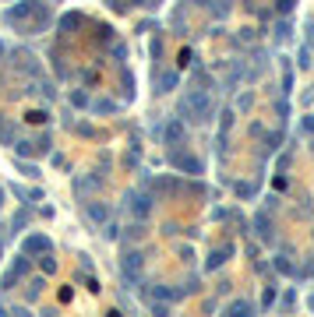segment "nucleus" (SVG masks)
<instances>
[{
	"label": "nucleus",
	"instance_id": "obj_1",
	"mask_svg": "<svg viewBox=\"0 0 314 317\" xmlns=\"http://www.w3.org/2000/svg\"><path fill=\"white\" fill-rule=\"evenodd\" d=\"M177 113L180 120H191V124H209L215 116V102L209 92H191V95H180L177 102Z\"/></svg>",
	"mask_w": 314,
	"mask_h": 317
},
{
	"label": "nucleus",
	"instance_id": "obj_2",
	"mask_svg": "<svg viewBox=\"0 0 314 317\" xmlns=\"http://www.w3.org/2000/svg\"><path fill=\"white\" fill-rule=\"evenodd\" d=\"M124 208H127L138 222H145V219H148V212H152V197H148V194H141V190H127V194H124Z\"/></svg>",
	"mask_w": 314,
	"mask_h": 317
},
{
	"label": "nucleus",
	"instance_id": "obj_3",
	"mask_svg": "<svg viewBox=\"0 0 314 317\" xmlns=\"http://www.w3.org/2000/svg\"><path fill=\"white\" fill-rule=\"evenodd\" d=\"M141 254L138 250H127L124 254V261H120V279H124V286H134L138 282V268H141Z\"/></svg>",
	"mask_w": 314,
	"mask_h": 317
},
{
	"label": "nucleus",
	"instance_id": "obj_4",
	"mask_svg": "<svg viewBox=\"0 0 314 317\" xmlns=\"http://www.w3.org/2000/svg\"><path fill=\"white\" fill-rule=\"evenodd\" d=\"M170 162H173V169H180V173H202V158L184 155V152H170Z\"/></svg>",
	"mask_w": 314,
	"mask_h": 317
},
{
	"label": "nucleus",
	"instance_id": "obj_5",
	"mask_svg": "<svg viewBox=\"0 0 314 317\" xmlns=\"http://www.w3.org/2000/svg\"><path fill=\"white\" fill-rule=\"evenodd\" d=\"M254 233L261 236L265 243H272V240H276V233H272V219H268V212H258V215H254Z\"/></svg>",
	"mask_w": 314,
	"mask_h": 317
},
{
	"label": "nucleus",
	"instance_id": "obj_6",
	"mask_svg": "<svg viewBox=\"0 0 314 317\" xmlns=\"http://www.w3.org/2000/svg\"><path fill=\"white\" fill-rule=\"evenodd\" d=\"M46 250H53V243H50V236H28L25 240V254H46Z\"/></svg>",
	"mask_w": 314,
	"mask_h": 317
},
{
	"label": "nucleus",
	"instance_id": "obj_7",
	"mask_svg": "<svg viewBox=\"0 0 314 317\" xmlns=\"http://www.w3.org/2000/svg\"><path fill=\"white\" fill-rule=\"evenodd\" d=\"M89 219H92L96 226H106V222H109V205H103V201H89Z\"/></svg>",
	"mask_w": 314,
	"mask_h": 317
},
{
	"label": "nucleus",
	"instance_id": "obj_8",
	"mask_svg": "<svg viewBox=\"0 0 314 317\" xmlns=\"http://www.w3.org/2000/svg\"><path fill=\"white\" fill-rule=\"evenodd\" d=\"M184 138H187L184 124H180V120H170V124H166V145H184Z\"/></svg>",
	"mask_w": 314,
	"mask_h": 317
},
{
	"label": "nucleus",
	"instance_id": "obj_9",
	"mask_svg": "<svg viewBox=\"0 0 314 317\" xmlns=\"http://www.w3.org/2000/svg\"><path fill=\"white\" fill-rule=\"evenodd\" d=\"M226 257H233V247H219V250L205 261V268H209V271H215V268H222V264H226Z\"/></svg>",
	"mask_w": 314,
	"mask_h": 317
},
{
	"label": "nucleus",
	"instance_id": "obj_10",
	"mask_svg": "<svg viewBox=\"0 0 314 317\" xmlns=\"http://www.w3.org/2000/svg\"><path fill=\"white\" fill-rule=\"evenodd\" d=\"M177 85H180L177 71H166V74H159V88H155V92H163V95H166V92H173Z\"/></svg>",
	"mask_w": 314,
	"mask_h": 317
},
{
	"label": "nucleus",
	"instance_id": "obj_11",
	"mask_svg": "<svg viewBox=\"0 0 314 317\" xmlns=\"http://www.w3.org/2000/svg\"><path fill=\"white\" fill-rule=\"evenodd\" d=\"M290 35H293V21H290V14H283V21H276V39L286 43Z\"/></svg>",
	"mask_w": 314,
	"mask_h": 317
},
{
	"label": "nucleus",
	"instance_id": "obj_12",
	"mask_svg": "<svg viewBox=\"0 0 314 317\" xmlns=\"http://www.w3.org/2000/svg\"><path fill=\"white\" fill-rule=\"evenodd\" d=\"M39 268H43V275H57V261H53L50 250H46V254H39Z\"/></svg>",
	"mask_w": 314,
	"mask_h": 317
},
{
	"label": "nucleus",
	"instance_id": "obj_13",
	"mask_svg": "<svg viewBox=\"0 0 314 317\" xmlns=\"http://www.w3.org/2000/svg\"><path fill=\"white\" fill-rule=\"evenodd\" d=\"M78 25H82V14H74V11H71V14H64V18H60V32H74V28H78Z\"/></svg>",
	"mask_w": 314,
	"mask_h": 317
},
{
	"label": "nucleus",
	"instance_id": "obj_14",
	"mask_svg": "<svg viewBox=\"0 0 314 317\" xmlns=\"http://www.w3.org/2000/svg\"><path fill=\"white\" fill-rule=\"evenodd\" d=\"M229 314H233V317H247V314H251V303H247V300H233V303H229Z\"/></svg>",
	"mask_w": 314,
	"mask_h": 317
},
{
	"label": "nucleus",
	"instance_id": "obj_15",
	"mask_svg": "<svg viewBox=\"0 0 314 317\" xmlns=\"http://www.w3.org/2000/svg\"><path fill=\"white\" fill-rule=\"evenodd\" d=\"M0 141H4V145H14V124L0 120Z\"/></svg>",
	"mask_w": 314,
	"mask_h": 317
},
{
	"label": "nucleus",
	"instance_id": "obj_16",
	"mask_svg": "<svg viewBox=\"0 0 314 317\" xmlns=\"http://www.w3.org/2000/svg\"><path fill=\"white\" fill-rule=\"evenodd\" d=\"M283 92H286V95L293 92V67H290V64H283Z\"/></svg>",
	"mask_w": 314,
	"mask_h": 317
},
{
	"label": "nucleus",
	"instance_id": "obj_17",
	"mask_svg": "<svg viewBox=\"0 0 314 317\" xmlns=\"http://www.w3.org/2000/svg\"><path fill=\"white\" fill-rule=\"evenodd\" d=\"M276 271H283V275H293V261H290V254L276 257Z\"/></svg>",
	"mask_w": 314,
	"mask_h": 317
},
{
	"label": "nucleus",
	"instance_id": "obj_18",
	"mask_svg": "<svg viewBox=\"0 0 314 317\" xmlns=\"http://www.w3.org/2000/svg\"><path fill=\"white\" fill-rule=\"evenodd\" d=\"M18 279H21V275H18L14 268H7V271H4V279H0V286H4V289H11V286H14Z\"/></svg>",
	"mask_w": 314,
	"mask_h": 317
},
{
	"label": "nucleus",
	"instance_id": "obj_19",
	"mask_svg": "<svg viewBox=\"0 0 314 317\" xmlns=\"http://www.w3.org/2000/svg\"><path fill=\"white\" fill-rule=\"evenodd\" d=\"M11 226H14L11 233H18V229H25V226H28V212H18V215L11 219Z\"/></svg>",
	"mask_w": 314,
	"mask_h": 317
},
{
	"label": "nucleus",
	"instance_id": "obj_20",
	"mask_svg": "<svg viewBox=\"0 0 314 317\" xmlns=\"http://www.w3.org/2000/svg\"><path fill=\"white\" fill-rule=\"evenodd\" d=\"M293 7H297V0H276V11L279 14H290Z\"/></svg>",
	"mask_w": 314,
	"mask_h": 317
},
{
	"label": "nucleus",
	"instance_id": "obj_21",
	"mask_svg": "<svg viewBox=\"0 0 314 317\" xmlns=\"http://www.w3.org/2000/svg\"><path fill=\"white\" fill-rule=\"evenodd\" d=\"M71 102H74L78 109H85V106H89V95H85V92H71Z\"/></svg>",
	"mask_w": 314,
	"mask_h": 317
},
{
	"label": "nucleus",
	"instance_id": "obj_22",
	"mask_svg": "<svg viewBox=\"0 0 314 317\" xmlns=\"http://www.w3.org/2000/svg\"><path fill=\"white\" fill-rule=\"evenodd\" d=\"M265 141H268V145H265L268 152H272V148H279V141H283V131H276V134H265Z\"/></svg>",
	"mask_w": 314,
	"mask_h": 317
},
{
	"label": "nucleus",
	"instance_id": "obj_23",
	"mask_svg": "<svg viewBox=\"0 0 314 317\" xmlns=\"http://www.w3.org/2000/svg\"><path fill=\"white\" fill-rule=\"evenodd\" d=\"M39 293H43V279H32L28 282V300H35Z\"/></svg>",
	"mask_w": 314,
	"mask_h": 317
},
{
	"label": "nucleus",
	"instance_id": "obj_24",
	"mask_svg": "<svg viewBox=\"0 0 314 317\" xmlns=\"http://www.w3.org/2000/svg\"><path fill=\"white\" fill-rule=\"evenodd\" d=\"M297 64H300V67H311V64H314V60H311V46H304V50H300Z\"/></svg>",
	"mask_w": 314,
	"mask_h": 317
},
{
	"label": "nucleus",
	"instance_id": "obj_25",
	"mask_svg": "<svg viewBox=\"0 0 314 317\" xmlns=\"http://www.w3.org/2000/svg\"><path fill=\"white\" fill-rule=\"evenodd\" d=\"M251 102H254V95H251V92H244V95L237 99V106H240V109H251Z\"/></svg>",
	"mask_w": 314,
	"mask_h": 317
},
{
	"label": "nucleus",
	"instance_id": "obj_26",
	"mask_svg": "<svg viewBox=\"0 0 314 317\" xmlns=\"http://www.w3.org/2000/svg\"><path fill=\"white\" fill-rule=\"evenodd\" d=\"M96 109H99V113H113V109H116V102H109V99H103V102H96Z\"/></svg>",
	"mask_w": 314,
	"mask_h": 317
},
{
	"label": "nucleus",
	"instance_id": "obj_27",
	"mask_svg": "<svg viewBox=\"0 0 314 317\" xmlns=\"http://www.w3.org/2000/svg\"><path fill=\"white\" fill-rule=\"evenodd\" d=\"M11 268H14L18 275H25V271H28V261H25V257H14V264H11Z\"/></svg>",
	"mask_w": 314,
	"mask_h": 317
},
{
	"label": "nucleus",
	"instance_id": "obj_28",
	"mask_svg": "<svg viewBox=\"0 0 314 317\" xmlns=\"http://www.w3.org/2000/svg\"><path fill=\"white\" fill-rule=\"evenodd\" d=\"M109 53H113V60H127V46H113Z\"/></svg>",
	"mask_w": 314,
	"mask_h": 317
},
{
	"label": "nucleus",
	"instance_id": "obj_29",
	"mask_svg": "<svg viewBox=\"0 0 314 317\" xmlns=\"http://www.w3.org/2000/svg\"><path fill=\"white\" fill-rule=\"evenodd\" d=\"M261 303H265V307H272V303H276V289H265V296H261Z\"/></svg>",
	"mask_w": 314,
	"mask_h": 317
},
{
	"label": "nucleus",
	"instance_id": "obj_30",
	"mask_svg": "<svg viewBox=\"0 0 314 317\" xmlns=\"http://www.w3.org/2000/svg\"><path fill=\"white\" fill-rule=\"evenodd\" d=\"M106 236L109 240H120V226H106Z\"/></svg>",
	"mask_w": 314,
	"mask_h": 317
},
{
	"label": "nucleus",
	"instance_id": "obj_31",
	"mask_svg": "<svg viewBox=\"0 0 314 317\" xmlns=\"http://www.w3.org/2000/svg\"><path fill=\"white\" fill-rule=\"evenodd\" d=\"M300 127H304V134H314V116H307V120H304Z\"/></svg>",
	"mask_w": 314,
	"mask_h": 317
},
{
	"label": "nucleus",
	"instance_id": "obj_32",
	"mask_svg": "<svg viewBox=\"0 0 314 317\" xmlns=\"http://www.w3.org/2000/svg\"><path fill=\"white\" fill-rule=\"evenodd\" d=\"M276 109H279V116H283V120L290 116V102H276Z\"/></svg>",
	"mask_w": 314,
	"mask_h": 317
},
{
	"label": "nucleus",
	"instance_id": "obj_33",
	"mask_svg": "<svg viewBox=\"0 0 314 317\" xmlns=\"http://www.w3.org/2000/svg\"><path fill=\"white\" fill-rule=\"evenodd\" d=\"M237 194H240V197H251V194H254V190H251V187H247V183H237Z\"/></svg>",
	"mask_w": 314,
	"mask_h": 317
},
{
	"label": "nucleus",
	"instance_id": "obj_34",
	"mask_svg": "<svg viewBox=\"0 0 314 317\" xmlns=\"http://www.w3.org/2000/svg\"><path fill=\"white\" fill-rule=\"evenodd\" d=\"M307 303H311V310H314V293H311V300H307Z\"/></svg>",
	"mask_w": 314,
	"mask_h": 317
},
{
	"label": "nucleus",
	"instance_id": "obj_35",
	"mask_svg": "<svg viewBox=\"0 0 314 317\" xmlns=\"http://www.w3.org/2000/svg\"><path fill=\"white\" fill-rule=\"evenodd\" d=\"M134 4H145V7H148V0H134Z\"/></svg>",
	"mask_w": 314,
	"mask_h": 317
},
{
	"label": "nucleus",
	"instance_id": "obj_36",
	"mask_svg": "<svg viewBox=\"0 0 314 317\" xmlns=\"http://www.w3.org/2000/svg\"><path fill=\"white\" fill-rule=\"evenodd\" d=\"M0 205H4V190H0Z\"/></svg>",
	"mask_w": 314,
	"mask_h": 317
},
{
	"label": "nucleus",
	"instance_id": "obj_37",
	"mask_svg": "<svg viewBox=\"0 0 314 317\" xmlns=\"http://www.w3.org/2000/svg\"><path fill=\"white\" fill-rule=\"evenodd\" d=\"M202 4H209V0H202Z\"/></svg>",
	"mask_w": 314,
	"mask_h": 317
},
{
	"label": "nucleus",
	"instance_id": "obj_38",
	"mask_svg": "<svg viewBox=\"0 0 314 317\" xmlns=\"http://www.w3.org/2000/svg\"><path fill=\"white\" fill-rule=\"evenodd\" d=\"M0 50H4V46H0Z\"/></svg>",
	"mask_w": 314,
	"mask_h": 317
}]
</instances>
